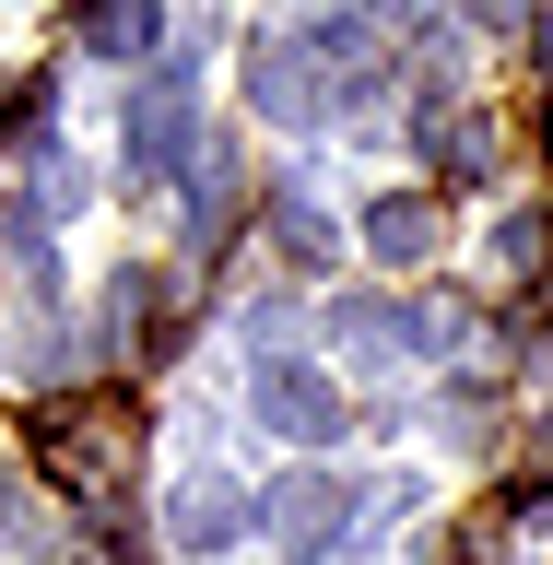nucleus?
<instances>
[{
	"label": "nucleus",
	"mask_w": 553,
	"mask_h": 565,
	"mask_svg": "<svg viewBox=\"0 0 553 565\" xmlns=\"http://www.w3.org/2000/svg\"><path fill=\"white\" fill-rule=\"evenodd\" d=\"M436 236H448V212H436V201H377V212H365V247H377L389 271L436 259Z\"/></svg>",
	"instance_id": "obj_4"
},
{
	"label": "nucleus",
	"mask_w": 553,
	"mask_h": 565,
	"mask_svg": "<svg viewBox=\"0 0 553 565\" xmlns=\"http://www.w3.org/2000/svg\"><path fill=\"white\" fill-rule=\"evenodd\" d=\"M130 153H141L153 177L189 166V83H177V71H153V83L130 95Z\"/></svg>",
	"instance_id": "obj_2"
},
{
	"label": "nucleus",
	"mask_w": 553,
	"mask_h": 565,
	"mask_svg": "<svg viewBox=\"0 0 553 565\" xmlns=\"http://www.w3.org/2000/svg\"><path fill=\"white\" fill-rule=\"evenodd\" d=\"M342 342L365 353V365H389V353L413 342V318H389V307H342Z\"/></svg>",
	"instance_id": "obj_9"
},
{
	"label": "nucleus",
	"mask_w": 553,
	"mask_h": 565,
	"mask_svg": "<svg viewBox=\"0 0 553 565\" xmlns=\"http://www.w3.org/2000/svg\"><path fill=\"white\" fill-rule=\"evenodd\" d=\"M247 413L272 424V436H342V388L318 377V365H259V377H247Z\"/></svg>",
	"instance_id": "obj_1"
},
{
	"label": "nucleus",
	"mask_w": 553,
	"mask_h": 565,
	"mask_svg": "<svg viewBox=\"0 0 553 565\" xmlns=\"http://www.w3.org/2000/svg\"><path fill=\"white\" fill-rule=\"evenodd\" d=\"M272 236H283L295 271H330V259H342V236H330V212H318L307 189H283V201H272Z\"/></svg>",
	"instance_id": "obj_5"
},
{
	"label": "nucleus",
	"mask_w": 553,
	"mask_h": 565,
	"mask_svg": "<svg viewBox=\"0 0 553 565\" xmlns=\"http://www.w3.org/2000/svg\"><path fill=\"white\" fill-rule=\"evenodd\" d=\"M153 24H166L153 0H95V12H83V47H95V60H141Z\"/></svg>",
	"instance_id": "obj_6"
},
{
	"label": "nucleus",
	"mask_w": 553,
	"mask_h": 565,
	"mask_svg": "<svg viewBox=\"0 0 553 565\" xmlns=\"http://www.w3.org/2000/svg\"><path fill=\"white\" fill-rule=\"evenodd\" d=\"M247 83H259V118H307V106H318L307 47H259V60H247Z\"/></svg>",
	"instance_id": "obj_7"
},
{
	"label": "nucleus",
	"mask_w": 553,
	"mask_h": 565,
	"mask_svg": "<svg viewBox=\"0 0 553 565\" xmlns=\"http://www.w3.org/2000/svg\"><path fill=\"white\" fill-rule=\"evenodd\" d=\"M342 507H353V483H342V471H330V483H283V494H272V519H283V530H330Z\"/></svg>",
	"instance_id": "obj_8"
},
{
	"label": "nucleus",
	"mask_w": 553,
	"mask_h": 565,
	"mask_svg": "<svg viewBox=\"0 0 553 565\" xmlns=\"http://www.w3.org/2000/svg\"><path fill=\"white\" fill-rule=\"evenodd\" d=\"M236 530H247V494H236V483H189V494L166 507V542H177V554H224Z\"/></svg>",
	"instance_id": "obj_3"
}]
</instances>
